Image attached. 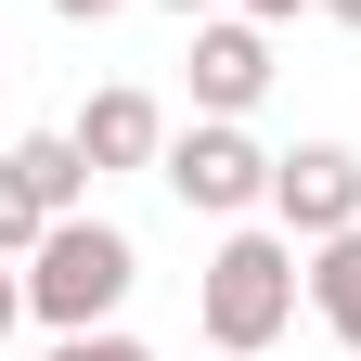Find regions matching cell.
Wrapping results in <instances>:
<instances>
[{
	"mask_svg": "<svg viewBox=\"0 0 361 361\" xmlns=\"http://www.w3.org/2000/svg\"><path fill=\"white\" fill-rule=\"evenodd\" d=\"M297 297H310L297 233H284V219H271V233H258V219H233L219 258H207V284H194V323H207V348H245V361H258L271 336L297 323Z\"/></svg>",
	"mask_w": 361,
	"mask_h": 361,
	"instance_id": "1",
	"label": "cell"
},
{
	"mask_svg": "<svg viewBox=\"0 0 361 361\" xmlns=\"http://www.w3.org/2000/svg\"><path fill=\"white\" fill-rule=\"evenodd\" d=\"M129 284H142V258H129V233H116V219H90V207L52 219V233L26 245V310H39L52 336H90Z\"/></svg>",
	"mask_w": 361,
	"mask_h": 361,
	"instance_id": "2",
	"label": "cell"
},
{
	"mask_svg": "<svg viewBox=\"0 0 361 361\" xmlns=\"http://www.w3.org/2000/svg\"><path fill=\"white\" fill-rule=\"evenodd\" d=\"M271 168H284V155H271L245 116H194V129L155 155V180H168L194 219H245V207H271Z\"/></svg>",
	"mask_w": 361,
	"mask_h": 361,
	"instance_id": "3",
	"label": "cell"
},
{
	"mask_svg": "<svg viewBox=\"0 0 361 361\" xmlns=\"http://www.w3.org/2000/svg\"><path fill=\"white\" fill-rule=\"evenodd\" d=\"M271 219H284L297 245L361 233V155H348V142H297L284 168H271Z\"/></svg>",
	"mask_w": 361,
	"mask_h": 361,
	"instance_id": "4",
	"label": "cell"
},
{
	"mask_svg": "<svg viewBox=\"0 0 361 361\" xmlns=\"http://www.w3.org/2000/svg\"><path fill=\"white\" fill-rule=\"evenodd\" d=\"M258 90H271V26L207 13L194 26V116H258Z\"/></svg>",
	"mask_w": 361,
	"mask_h": 361,
	"instance_id": "5",
	"label": "cell"
},
{
	"mask_svg": "<svg viewBox=\"0 0 361 361\" xmlns=\"http://www.w3.org/2000/svg\"><path fill=\"white\" fill-rule=\"evenodd\" d=\"M78 155H90V168H155V155H168L155 90H90V104H78Z\"/></svg>",
	"mask_w": 361,
	"mask_h": 361,
	"instance_id": "6",
	"label": "cell"
},
{
	"mask_svg": "<svg viewBox=\"0 0 361 361\" xmlns=\"http://www.w3.org/2000/svg\"><path fill=\"white\" fill-rule=\"evenodd\" d=\"M310 310L361 348V233H323V245H310Z\"/></svg>",
	"mask_w": 361,
	"mask_h": 361,
	"instance_id": "7",
	"label": "cell"
},
{
	"mask_svg": "<svg viewBox=\"0 0 361 361\" xmlns=\"http://www.w3.org/2000/svg\"><path fill=\"white\" fill-rule=\"evenodd\" d=\"M13 155H26L39 194H52V219H78V207H90V180H104V168L78 155V129H39V142H13Z\"/></svg>",
	"mask_w": 361,
	"mask_h": 361,
	"instance_id": "8",
	"label": "cell"
},
{
	"mask_svg": "<svg viewBox=\"0 0 361 361\" xmlns=\"http://www.w3.org/2000/svg\"><path fill=\"white\" fill-rule=\"evenodd\" d=\"M39 233H52V194L26 180V155H0V258H26Z\"/></svg>",
	"mask_w": 361,
	"mask_h": 361,
	"instance_id": "9",
	"label": "cell"
},
{
	"mask_svg": "<svg viewBox=\"0 0 361 361\" xmlns=\"http://www.w3.org/2000/svg\"><path fill=\"white\" fill-rule=\"evenodd\" d=\"M52 361H155L142 336H104V323H90V336H52Z\"/></svg>",
	"mask_w": 361,
	"mask_h": 361,
	"instance_id": "10",
	"label": "cell"
},
{
	"mask_svg": "<svg viewBox=\"0 0 361 361\" xmlns=\"http://www.w3.org/2000/svg\"><path fill=\"white\" fill-rule=\"evenodd\" d=\"M26 323V271H0V336H13Z\"/></svg>",
	"mask_w": 361,
	"mask_h": 361,
	"instance_id": "11",
	"label": "cell"
},
{
	"mask_svg": "<svg viewBox=\"0 0 361 361\" xmlns=\"http://www.w3.org/2000/svg\"><path fill=\"white\" fill-rule=\"evenodd\" d=\"M245 13H258V26H284V13H323V0H245Z\"/></svg>",
	"mask_w": 361,
	"mask_h": 361,
	"instance_id": "12",
	"label": "cell"
},
{
	"mask_svg": "<svg viewBox=\"0 0 361 361\" xmlns=\"http://www.w3.org/2000/svg\"><path fill=\"white\" fill-rule=\"evenodd\" d=\"M52 13H65V26H104V13H116V0H52Z\"/></svg>",
	"mask_w": 361,
	"mask_h": 361,
	"instance_id": "13",
	"label": "cell"
},
{
	"mask_svg": "<svg viewBox=\"0 0 361 361\" xmlns=\"http://www.w3.org/2000/svg\"><path fill=\"white\" fill-rule=\"evenodd\" d=\"M168 13H180V26H207V13H219V0H168Z\"/></svg>",
	"mask_w": 361,
	"mask_h": 361,
	"instance_id": "14",
	"label": "cell"
},
{
	"mask_svg": "<svg viewBox=\"0 0 361 361\" xmlns=\"http://www.w3.org/2000/svg\"><path fill=\"white\" fill-rule=\"evenodd\" d=\"M323 13H336V26H361V0H323Z\"/></svg>",
	"mask_w": 361,
	"mask_h": 361,
	"instance_id": "15",
	"label": "cell"
},
{
	"mask_svg": "<svg viewBox=\"0 0 361 361\" xmlns=\"http://www.w3.org/2000/svg\"><path fill=\"white\" fill-rule=\"evenodd\" d=\"M219 361H245V348H219Z\"/></svg>",
	"mask_w": 361,
	"mask_h": 361,
	"instance_id": "16",
	"label": "cell"
}]
</instances>
